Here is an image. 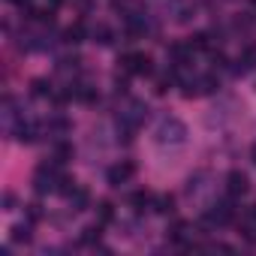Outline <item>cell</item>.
<instances>
[{
    "label": "cell",
    "instance_id": "obj_1",
    "mask_svg": "<svg viewBox=\"0 0 256 256\" xmlns=\"http://www.w3.org/2000/svg\"><path fill=\"white\" fill-rule=\"evenodd\" d=\"M154 139H157V145H169V148H178V145H184L187 142V124L181 120V118H163L160 124H157V130H154Z\"/></svg>",
    "mask_w": 256,
    "mask_h": 256
},
{
    "label": "cell",
    "instance_id": "obj_2",
    "mask_svg": "<svg viewBox=\"0 0 256 256\" xmlns=\"http://www.w3.org/2000/svg\"><path fill=\"white\" fill-rule=\"evenodd\" d=\"M58 166L60 163H42L40 169H36V175H34V190L40 193V196H46V193H58V184H60V172H58Z\"/></svg>",
    "mask_w": 256,
    "mask_h": 256
},
{
    "label": "cell",
    "instance_id": "obj_3",
    "mask_svg": "<svg viewBox=\"0 0 256 256\" xmlns=\"http://www.w3.org/2000/svg\"><path fill=\"white\" fill-rule=\"evenodd\" d=\"M118 64H120L124 72H130V76H151L154 72V60L145 52H130V54H124Z\"/></svg>",
    "mask_w": 256,
    "mask_h": 256
},
{
    "label": "cell",
    "instance_id": "obj_4",
    "mask_svg": "<svg viewBox=\"0 0 256 256\" xmlns=\"http://www.w3.org/2000/svg\"><path fill=\"white\" fill-rule=\"evenodd\" d=\"M232 217H235L232 202H217V205H211V208L205 211V223H208V226H223V223H229Z\"/></svg>",
    "mask_w": 256,
    "mask_h": 256
},
{
    "label": "cell",
    "instance_id": "obj_5",
    "mask_svg": "<svg viewBox=\"0 0 256 256\" xmlns=\"http://www.w3.org/2000/svg\"><path fill=\"white\" fill-rule=\"evenodd\" d=\"M247 190H250L247 175H244L241 169H232V172L226 175V193H229V199H238V196H244Z\"/></svg>",
    "mask_w": 256,
    "mask_h": 256
},
{
    "label": "cell",
    "instance_id": "obj_6",
    "mask_svg": "<svg viewBox=\"0 0 256 256\" xmlns=\"http://www.w3.org/2000/svg\"><path fill=\"white\" fill-rule=\"evenodd\" d=\"M133 172H136V166L124 160V163H114V166L106 172V178H108V184H112V187H120V184H126V181L133 178Z\"/></svg>",
    "mask_w": 256,
    "mask_h": 256
},
{
    "label": "cell",
    "instance_id": "obj_7",
    "mask_svg": "<svg viewBox=\"0 0 256 256\" xmlns=\"http://www.w3.org/2000/svg\"><path fill=\"white\" fill-rule=\"evenodd\" d=\"M12 133H16V142H22V145H34V142L40 139V126L30 124V120H18Z\"/></svg>",
    "mask_w": 256,
    "mask_h": 256
},
{
    "label": "cell",
    "instance_id": "obj_8",
    "mask_svg": "<svg viewBox=\"0 0 256 256\" xmlns=\"http://www.w3.org/2000/svg\"><path fill=\"white\" fill-rule=\"evenodd\" d=\"M190 54H193V46L190 42H172L169 46V64L178 70L184 64H190Z\"/></svg>",
    "mask_w": 256,
    "mask_h": 256
},
{
    "label": "cell",
    "instance_id": "obj_9",
    "mask_svg": "<svg viewBox=\"0 0 256 256\" xmlns=\"http://www.w3.org/2000/svg\"><path fill=\"white\" fill-rule=\"evenodd\" d=\"M238 66H235V72L238 76H247V72H253L256 70V42L253 46H247L241 54H238V60H235Z\"/></svg>",
    "mask_w": 256,
    "mask_h": 256
},
{
    "label": "cell",
    "instance_id": "obj_10",
    "mask_svg": "<svg viewBox=\"0 0 256 256\" xmlns=\"http://www.w3.org/2000/svg\"><path fill=\"white\" fill-rule=\"evenodd\" d=\"M46 130H48V136H58V139H64V136L72 130V124H70L66 118H60V114H58V118H52V120L46 124Z\"/></svg>",
    "mask_w": 256,
    "mask_h": 256
},
{
    "label": "cell",
    "instance_id": "obj_11",
    "mask_svg": "<svg viewBox=\"0 0 256 256\" xmlns=\"http://www.w3.org/2000/svg\"><path fill=\"white\" fill-rule=\"evenodd\" d=\"M52 160H54V163H60V166H64V163H70V160H72V145H70V142H64V139H58V142H54V151H52Z\"/></svg>",
    "mask_w": 256,
    "mask_h": 256
},
{
    "label": "cell",
    "instance_id": "obj_12",
    "mask_svg": "<svg viewBox=\"0 0 256 256\" xmlns=\"http://www.w3.org/2000/svg\"><path fill=\"white\" fill-rule=\"evenodd\" d=\"M84 36H88V28H84L82 22H76L72 28H66V34H64V42H70V46H78V42H84Z\"/></svg>",
    "mask_w": 256,
    "mask_h": 256
},
{
    "label": "cell",
    "instance_id": "obj_13",
    "mask_svg": "<svg viewBox=\"0 0 256 256\" xmlns=\"http://www.w3.org/2000/svg\"><path fill=\"white\" fill-rule=\"evenodd\" d=\"M90 40H94L96 46H112V42H114V30L106 28V24H96V28L90 30Z\"/></svg>",
    "mask_w": 256,
    "mask_h": 256
},
{
    "label": "cell",
    "instance_id": "obj_14",
    "mask_svg": "<svg viewBox=\"0 0 256 256\" xmlns=\"http://www.w3.org/2000/svg\"><path fill=\"white\" fill-rule=\"evenodd\" d=\"M70 205H72V211H84V208L90 205V193H88L84 187H76V190L70 193Z\"/></svg>",
    "mask_w": 256,
    "mask_h": 256
},
{
    "label": "cell",
    "instance_id": "obj_15",
    "mask_svg": "<svg viewBox=\"0 0 256 256\" xmlns=\"http://www.w3.org/2000/svg\"><path fill=\"white\" fill-rule=\"evenodd\" d=\"M30 94L34 96H54V84L48 78H34L30 82Z\"/></svg>",
    "mask_w": 256,
    "mask_h": 256
},
{
    "label": "cell",
    "instance_id": "obj_16",
    "mask_svg": "<svg viewBox=\"0 0 256 256\" xmlns=\"http://www.w3.org/2000/svg\"><path fill=\"white\" fill-rule=\"evenodd\" d=\"M130 205H133L136 211H145L148 205H154V196H151L148 190H136V193H130Z\"/></svg>",
    "mask_w": 256,
    "mask_h": 256
},
{
    "label": "cell",
    "instance_id": "obj_17",
    "mask_svg": "<svg viewBox=\"0 0 256 256\" xmlns=\"http://www.w3.org/2000/svg\"><path fill=\"white\" fill-rule=\"evenodd\" d=\"M154 211H157V214H172V211H175V196H172V193L154 196Z\"/></svg>",
    "mask_w": 256,
    "mask_h": 256
},
{
    "label": "cell",
    "instance_id": "obj_18",
    "mask_svg": "<svg viewBox=\"0 0 256 256\" xmlns=\"http://www.w3.org/2000/svg\"><path fill=\"white\" fill-rule=\"evenodd\" d=\"M12 241H16V244H30V241H34L30 223H16V226H12Z\"/></svg>",
    "mask_w": 256,
    "mask_h": 256
},
{
    "label": "cell",
    "instance_id": "obj_19",
    "mask_svg": "<svg viewBox=\"0 0 256 256\" xmlns=\"http://www.w3.org/2000/svg\"><path fill=\"white\" fill-rule=\"evenodd\" d=\"M205 178H208V172H196V175H190V178H187V196H199V193L205 190V184H202Z\"/></svg>",
    "mask_w": 256,
    "mask_h": 256
},
{
    "label": "cell",
    "instance_id": "obj_20",
    "mask_svg": "<svg viewBox=\"0 0 256 256\" xmlns=\"http://www.w3.org/2000/svg\"><path fill=\"white\" fill-rule=\"evenodd\" d=\"M96 88L94 84H78L76 88V100H82V102H96Z\"/></svg>",
    "mask_w": 256,
    "mask_h": 256
},
{
    "label": "cell",
    "instance_id": "obj_21",
    "mask_svg": "<svg viewBox=\"0 0 256 256\" xmlns=\"http://www.w3.org/2000/svg\"><path fill=\"white\" fill-rule=\"evenodd\" d=\"M100 235H102V232H100V226H84L78 241H82V244H100Z\"/></svg>",
    "mask_w": 256,
    "mask_h": 256
},
{
    "label": "cell",
    "instance_id": "obj_22",
    "mask_svg": "<svg viewBox=\"0 0 256 256\" xmlns=\"http://www.w3.org/2000/svg\"><path fill=\"white\" fill-rule=\"evenodd\" d=\"M96 217H100V223H112V220H114L112 202H100V205H96Z\"/></svg>",
    "mask_w": 256,
    "mask_h": 256
},
{
    "label": "cell",
    "instance_id": "obj_23",
    "mask_svg": "<svg viewBox=\"0 0 256 256\" xmlns=\"http://www.w3.org/2000/svg\"><path fill=\"white\" fill-rule=\"evenodd\" d=\"M78 54H66V58H60L58 60V70H64V72H70V70H78Z\"/></svg>",
    "mask_w": 256,
    "mask_h": 256
},
{
    "label": "cell",
    "instance_id": "obj_24",
    "mask_svg": "<svg viewBox=\"0 0 256 256\" xmlns=\"http://www.w3.org/2000/svg\"><path fill=\"white\" fill-rule=\"evenodd\" d=\"M187 42L193 46V52H196V48H211V40H208V34H193Z\"/></svg>",
    "mask_w": 256,
    "mask_h": 256
},
{
    "label": "cell",
    "instance_id": "obj_25",
    "mask_svg": "<svg viewBox=\"0 0 256 256\" xmlns=\"http://www.w3.org/2000/svg\"><path fill=\"white\" fill-rule=\"evenodd\" d=\"M28 214H30V223H36V220L42 217V208H40V205H28Z\"/></svg>",
    "mask_w": 256,
    "mask_h": 256
},
{
    "label": "cell",
    "instance_id": "obj_26",
    "mask_svg": "<svg viewBox=\"0 0 256 256\" xmlns=\"http://www.w3.org/2000/svg\"><path fill=\"white\" fill-rule=\"evenodd\" d=\"M12 208H16V196L6 193V196H4V211H12Z\"/></svg>",
    "mask_w": 256,
    "mask_h": 256
},
{
    "label": "cell",
    "instance_id": "obj_27",
    "mask_svg": "<svg viewBox=\"0 0 256 256\" xmlns=\"http://www.w3.org/2000/svg\"><path fill=\"white\" fill-rule=\"evenodd\" d=\"M60 4H64V0H48V4H46V10H52V12H54V10H58Z\"/></svg>",
    "mask_w": 256,
    "mask_h": 256
},
{
    "label": "cell",
    "instance_id": "obj_28",
    "mask_svg": "<svg viewBox=\"0 0 256 256\" xmlns=\"http://www.w3.org/2000/svg\"><path fill=\"white\" fill-rule=\"evenodd\" d=\"M250 163H253V166H256V142H253V145H250Z\"/></svg>",
    "mask_w": 256,
    "mask_h": 256
},
{
    "label": "cell",
    "instance_id": "obj_29",
    "mask_svg": "<svg viewBox=\"0 0 256 256\" xmlns=\"http://www.w3.org/2000/svg\"><path fill=\"white\" fill-rule=\"evenodd\" d=\"M250 220H256V205H253V208H250Z\"/></svg>",
    "mask_w": 256,
    "mask_h": 256
},
{
    "label": "cell",
    "instance_id": "obj_30",
    "mask_svg": "<svg viewBox=\"0 0 256 256\" xmlns=\"http://www.w3.org/2000/svg\"><path fill=\"white\" fill-rule=\"evenodd\" d=\"M10 4H18V6H22V4H28V0H10Z\"/></svg>",
    "mask_w": 256,
    "mask_h": 256
}]
</instances>
